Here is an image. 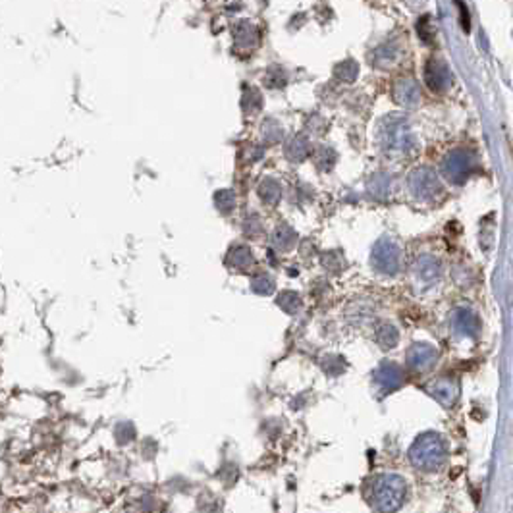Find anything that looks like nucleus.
Here are the masks:
<instances>
[{
  "label": "nucleus",
  "mask_w": 513,
  "mask_h": 513,
  "mask_svg": "<svg viewBox=\"0 0 513 513\" xmlns=\"http://www.w3.org/2000/svg\"><path fill=\"white\" fill-rule=\"evenodd\" d=\"M407 494V484L400 474H380L370 482V506L378 513H394L402 507Z\"/></svg>",
  "instance_id": "nucleus-1"
},
{
  "label": "nucleus",
  "mask_w": 513,
  "mask_h": 513,
  "mask_svg": "<svg viewBox=\"0 0 513 513\" xmlns=\"http://www.w3.org/2000/svg\"><path fill=\"white\" fill-rule=\"evenodd\" d=\"M448 446L446 440L436 432H425L413 442L410 449V459L421 471H436L446 463Z\"/></svg>",
  "instance_id": "nucleus-2"
},
{
  "label": "nucleus",
  "mask_w": 513,
  "mask_h": 513,
  "mask_svg": "<svg viewBox=\"0 0 513 513\" xmlns=\"http://www.w3.org/2000/svg\"><path fill=\"white\" fill-rule=\"evenodd\" d=\"M438 359V351H436L435 345L430 344H413L407 351V365H410L413 370H419V372H425L429 370L432 365L436 363Z\"/></svg>",
  "instance_id": "nucleus-3"
},
{
  "label": "nucleus",
  "mask_w": 513,
  "mask_h": 513,
  "mask_svg": "<svg viewBox=\"0 0 513 513\" xmlns=\"http://www.w3.org/2000/svg\"><path fill=\"white\" fill-rule=\"evenodd\" d=\"M375 380H377L380 388H384L386 392H392L402 386L403 372L397 365L382 363L375 370Z\"/></svg>",
  "instance_id": "nucleus-4"
},
{
  "label": "nucleus",
  "mask_w": 513,
  "mask_h": 513,
  "mask_svg": "<svg viewBox=\"0 0 513 513\" xmlns=\"http://www.w3.org/2000/svg\"><path fill=\"white\" fill-rule=\"evenodd\" d=\"M454 328L465 338H474L481 328V320L471 309H459L454 315Z\"/></svg>",
  "instance_id": "nucleus-5"
},
{
  "label": "nucleus",
  "mask_w": 513,
  "mask_h": 513,
  "mask_svg": "<svg viewBox=\"0 0 513 513\" xmlns=\"http://www.w3.org/2000/svg\"><path fill=\"white\" fill-rule=\"evenodd\" d=\"M429 394L435 397L436 402L444 405V407H452L457 400V386H455L452 380L448 378H440V380H436L429 386Z\"/></svg>",
  "instance_id": "nucleus-6"
},
{
  "label": "nucleus",
  "mask_w": 513,
  "mask_h": 513,
  "mask_svg": "<svg viewBox=\"0 0 513 513\" xmlns=\"http://www.w3.org/2000/svg\"><path fill=\"white\" fill-rule=\"evenodd\" d=\"M471 168H473L471 156L467 153H462V151L454 153L448 158V163H446V172H448V176L454 182H463L469 172H471Z\"/></svg>",
  "instance_id": "nucleus-7"
},
{
  "label": "nucleus",
  "mask_w": 513,
  "mask_h": 513,
  "mask_svg": "<svg viewBox=\"0 0 513 513\" xmlns=\"http://www.w3.org/2000/svg\"><path fill=\"white\" fill-rule=\"evenodd\" d=\"M375 263L384 273L394 274L397 270V265H400V253L392 243H384V245L378 247L377 253H375Z\"/></svg>",
  "instance_id": "nucleus-8"
},
{
  "label": "nucleus",
  "mask_w": 513,
  "mask_h": 513,
  "mask_svg": "<svg viewBox=\"0 0 513 513\" xmlns=\"http://www.w3.org/2000/svg\"><path fill=\"white\" fill-rule=\"evenodd\" d=\"M417 270L421 274L422 280H430L438 278V274H440V265H438V260L430 259V257H425V259L419 260V265H417Z\"/></svg>",
  "instance_id": "nucleus-9"
},
{
  "label": "nucleus",
  "mask_w": 513,
  "mask_h": 513,
  "mask_svg": "<svg viewBox=\"0 0 513 513\" xmlns=\"http://www.w3.org/2000/svg\"><path fill=\"white\" fill-rule=\"evenodd\" d=\"M397 338H400V334L392 325H382L377 330V340L382 347H394L397 344Z\"/></svg>",
  "instance_id": "nucleus-10"
},
{
  "label": "nucleus",
  "mask_w": 513,
  "mask_h": 513,
  "mask_svg": "<svg viewBox=\"0 0 513 513\" xmlns=\"http://www.w3.org/2000/svg\"><path fill=\"white\" fill-rule=\"evenodd\" d=\"M457 6L462 8V24H463V29L469 31V14H467V8L463 6L462 2H457Z\"/></svg>",
  "instance_id": "nucleus-11"
}]
</instances>
